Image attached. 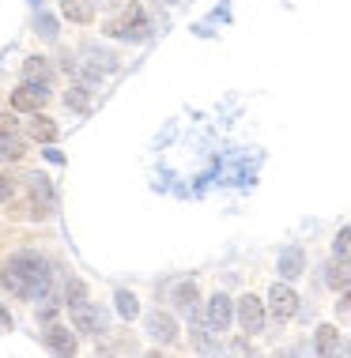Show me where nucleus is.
Listing matches in <instances>:
<instances>
[{"instance_id": "18", "label": "nucleus", "mask_w": 351, "mask_h": 358, "mask_svg": "<svg viewBox=\"0 0 351 358\" xmlns=\"http://www.w3.org/2000/svg\"><path fill=\"white\" fill-rule=\"evenodd\" d=\"M64 106L76 113L91 110V91H83V87H64Z\"/></svg>"}, {"instance_id": "7", "label": "nucleus", "mask_w": 351, "mask_h": 358, "mask_svg": "<svg viewBox=\"0 0 351 358\" xmlns=\"http://www.w3.org/2000/svg\"><path fill=\"white\" fill-rule=\"evenodd\" d=\"M148 336L155 343H174L178 340V321H174V313H163V309L148 313Z\"/></svg>"}, {"instance_id": "20", "label": "nucleus", "mask_w": 351, "mask_h": 358, "mask_svg": "<svg viewBox=\"0 0 351 358\" xmlns=\"http://www.w3.org/2000/svg\"><path fill=\"white\" fill-rule=\"evenodd\" d=\"M83 57H91V64H95V69H102V72H113L117 69V57L99 50V45H83Z\"/></svg>"}, {"instance_id": "25", "label": "nucleus", "mask_w": 351, "mask_h": 358, "mask_svg": "<svg viewBox=\"0 0 351 358\" xmlns=\"http://www.w3.org/2000/svg\"><path fill=\"white\" fill-rule=\"evenodd\" d=\"M336 309H340V317H351V287L344 290V298L336 302Z\"/></svg>"}, {"instance_id": "23", "label": "nucleus", "mask_w": 351, "mask_h": 358, "mask_svg": "<svg viewBox=\"0 0 351 358\" xmlns=\"http://www.w3.org/2000/svg\"><path fill=\"white\" fill-rule=\"evenodd\" d=\"M333 253H336V260H351V227H344V230L336 234Z\"/></svg>"}, {"instance_id": "21", "label": "nucleus", "mask_w": 351, "mask_h": 358, "mask_svg": "<svg viewBox=\"0 0 351 358\" xmlns=\"http://www.w3.org/2000/svg\"><path fill=\"white\" fill-rule=\"evenodd\" d=\"M113 302H117V313H121L125 321H132V317L140 313V306H136V294H132V290H117Z\"/></svg>"}, {"instance_id": "10", "label": "nucleus", "mask_w": 351, "mask_h": 358, "mask_svg": "<svg viewBox=\"0 0 351 358\" xmlns=\"http://www.w3.org/2000/svg\"><path fill=\"white\" fill-rule=\"evenodd\" d=\"M230 317H234L230 298H227V294H212V298H208V324L216 328V332H227Z\"/></svg>"}, {"instance_id": "1", "label": "nucleus", "mask_w": 351, "mask_h": 358, "mask_svg": "<svg viewBox=\"0 0 351 358\" xmlns=\"http://www.w3.org/2000/svg\"><path fill=\"white\" fill-rule=\"evenodd\" d=\"M0 283L12 290L15 298H27V302L50 298L53 294V264L38 253H15L0 268Z\"/></svg>"}, {"instance_id": "14", "label": "nucleus", "mask_w": 351, "mask_h": 358, "mask_svg": "<svg viewBox=\"0 0 351 358\" xmlns=\"http://www.w3.org/2000/svg\"><path fill=\"white\" fill-rule=\"evenodd\" d=\"M27 136L38 140V143H53L57 140V121L46 117V113H34V117L27 121Z\"/></svg>"}, {"instance_id": "27", "label": "nucleus", "mask_w": 351, "mask_h": 358, "mask_svg": "<svg viewBox=\"0 0 351 358\" xmlns=\"http://www.w3.org/2000/svg\"><path fill=\"white\" fill-rule=\"evenodd\" d=\"M8 192H12V181H8V178H0V200H4Z\"/></svg>"}, {"instance_id": "2", "label": "nucleus", "mask_w": 351, "mask_h": 358, "mask_svg": "<svg viewBox=\"0 0 351 358\" xmlns=\"http://www.w3.org/2000/svg\"><path fill=\"white\" fill-rule=\"evenodd\" d=\"M106 38H125V42H144L148 38V12L140 8V0H125L121 15L106 19Z\"/></svg>"}, {"instance_id": "8", "label": "nucleus", "mask_w": 351, "mask_h": 358, "mask_svg": "<svg viewBox=\"0 0 351 358\" xmlns=\"http://www.w3.org/2000/svg\"><path fill=\"white\" fill-rule=\"evenodd\" d=\"M50 99V87H34V83H23L19 91H12V106L19 113H38V106Z\"/></svg>"}, {"instance_id": "28", "label": "nucleus", "mask_w": 351, "mask_h": 358, "mask_svg": "<svg viewBox=\"0 0 351 358\" xmlns=\"http://www.w3.org/2000/svg\"><path fill=\"white\" fill-rule=\"evenodd\" d=\"M4 328H12V321H8V313L0 309V332H4Z\"/></svg>"}, {"instance_id": "9", "label": "nucleus", "mask_w": 351, "mask_h": 358, "mask_svg": "<svg viewBox=\"0 0 351 358\" xmlns=\"http://www.w3.org/2000/svg\"><path fill=\"white\" fill-rule=\"evenodd\" d=\"M46 343L57 358H76V332H68L64 324H46Z\"/></svg>"}, {"instance_id": "30", "label": "nucleus", "mask_w": 351, "mask_h": 358, "mask_svg": "<svg viewBox=\"0 0 351 358\" xmlns=\"http://www.w3.org/2000/svg\"><path fill=\"white\" fill-rule=\"evenodd\" d=\"M148 358H163V355H148Z\"/></svg>"}, {"instance_id": "24", "label": "nucleus", "mask_w": 351, "mask_h": 358, "mask_svg": "<svg viewBox=\"0 0 351 358\" xmlns=\"http://www.w3.org/2000/svg\"><path fill=\"white\" fill-rule=\"evenodd\" d=\"M34 27H38V34H42V38H57V19L53 15H38Z\"/></svg>"}, {"instance_id": "15", "label": "nucleus", "mask_w": 351, "mask_h": 358, "mask_svg": "<svg viewBox=\"0 0 351 358\" xmlns=\"http://www.w3.org/2000/svg\"><path fill=\"white\" fill-rule=\"evenodd\" d=\"M61 12H64L68 23L87 27L95 19V4H91V0H61Z\"/></svg>"}, {"instance_id": "13", "label": "nucleus", "mask_w": 351, "mask_h": 358, "mask_svg": "<svg viewBox=\"0 0 351 358\" xmlns=\"http://www.w3.org/2000/svg\"><path fill=\"white\" fill-rule=\"evenodd\" d=\"M314 347H317V358H336L340 355V328L321 324L314 336Z\"/></svg>"}, {"instance_id": "6", "label": "nucleus", "mask_w": 351, "mask_h": 358, "mask_svg": "<svg viewBox=\"0 0 351 358\" xmlns=\"http://www.w3.org/2000/svg\"><path fill=\"white\" fill-rule=\"evenodd\" d=\"M27 189H31V196H34V219H46L53 211V185L42 173H31V178H27Z\"/></svg>"}, {"instance_id": "17", "label": "nucleus", "mask_w": 351, "mask_h": 358, "mask_svg": "<svg viewBox=\"0 0 351 358\" xmlns=\"http://www.w3.org/2000/svg\"><path fill=\"white\" fill-rule=\"evenodd\" d=\"M325 283L333 287V290H347L351 287V272L344 268V260H336V264L325 268Z\"/></svg>"}, {"instance_id": "19", "label": "nucleus", "mask_w": 351, "mask_h": 358, "mask_svg": "<svg viewBox=\"0 0 351 358\" xmlns=\"http://www.w3.org/2000/svg\"><path fill=\"white\" fill-rule=\"evenodd\" d=\"M0 159H4V162L23 159V140H19L15 132H4V136H0Z\"/></svg>"}, {"instance_id": "31", "label": "nucleus", "mask_w": 351, "mask_h": 358, "mask_svg": "<svg viewBox=\"0 0 351 358\" xmlns=\"http://www.w3.org/2000/svg\"><path fill=\"white\" fill-rule=\"evenodd\" d=\"M167 4H178V0H167Z\"/></svg>"}, {"instance_id": "11", "label": "nucleus", "mask_w": 351, "mask_h": 358, "mask_svg": "<svg viewBox=\"0 0 351 358\" xmlns=\"http://www.w3.org/2000/svg\"><path fill=\"white\" fill-rule=\"evenodd\" d=\"M23 80L34 87H50L53 83V64L46 57H27L23 61Z\"/></svg>"}, {"instance_id": "29", "label": "nucleus", "mask_w": 351, "mask_h": 358, "mask_svg": "<svg viewBox=\"0 0 351 358\" xmlns=\"http://www.w3.org/2000/svg\"><path fill=\"white\" fill-rule=\"evenodd\" d=\"M276 358H298V355H295V351H280Z\"/></svg>"}, {"instance_id": "5", "label": "nucleus", "mask_w": 351, "mask_h": 358, "mask_svg": "<svg viewBox=\"0 0 351 358\" xmlns=\"http://www.w3.org/2000/svg\"><path fill=\"white\" fill-rule=\"evenodd\" d=\"M72 321H76V332H87V336H102L106 332V317L91 302L72 306Z\"/></svg>"}, {"instance_id": "4", "label": "nucleus", "mask_w": 351, "mask_h": 358, "mask_svg": "<svg viewBox=\"0 0 351 358\" xmlns=\"http://www.w3.org/2000/svg\"><path fill=\"white\" fill-rule=\"evenodd\" d=\"M268 309L280 317V321H287V317L298 313V294L287 283H276V287L268 290Z\"/></svg>"}, {"instance_id": "12", "label": "nucleus", "mask_w": 351, "mask_h": 358, "mask_svg": "<svg viewBox=\"0 0 351 358\" xmlns=\"http://www.w3.org/2000/svg\"><path fill=\"white\" fill-rule=\"evenodd\" d=\"M276 268H280V275H284V279H298L302 268H306V253H302L298 245H287L284 253H280V264Z\"/></svg>"}, {"instance_id": "16", "label": "nucleus", "mask_w": 351, "mask_h": 358, "mask_svg": "<svg viewBox=\"0 0 351 358\" xmlns=\"http://www.w3.org/2000/svg\"><path fill=\"white\" fill-rule=\"evenodd\" d=\"M197 283H181V287H174V302H178V313L185 317H193V309H197Z\"/></svg>"}, {"instance_id": "3", "label": "nucleus", "mask_w": 351, "mask_h": 358, "mask_svg": "<svg viewBox=\"0 0 351 358\" xmlns=\"http://www.w3.org/2000/svg\"><path fill=\"white\" fill-rule=\"evenodd\" d=\"M238 324H242V332H249V336H257L261 328H265V302H261L257 294L238 298Z\"/></svg>"}, {"instance_id": "22", "label": "nucleus", "mask_w": 351, "mask_h": 358, "mask_svg": "<svg viewBox=\"0 0 351 358\" xmlns=\"http://www.w3.org/2000/svg\"><path fill=\"white\" fill-rule=\"evenodd\" d=\"M64 302H68V306L87 302V283H83V279H68V287H64Z\"/></svg>"}, {"instance_id": "26", "label": "nucleus", "mask_w": 351, "mask_h": 358, "mask_svg": "<svg viewBox=\"0 0 351 358\" xmlns=\"http://www.w3.org/2000/svg\"><path fill=\"white\" fill-rule=\"evenodd\" d=\"M4 132H15V117H12V113H0V136H4Z\"/></svg>"}]
</instances>
